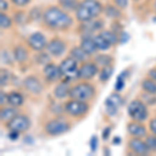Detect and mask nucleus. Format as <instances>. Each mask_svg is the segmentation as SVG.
Returning a JSON list of instances; mask_svg holds the SVG:
<instances>
[{
  "mask_svg": "<svg viewBox=\"0 0 156 156\" xmlns=\"http://www.w3.org/2000/svg\"><path fill=\"white\" fill-rule=\"evenodd\" d=\"M43 20L47 26L53 29H66L72 25V18L56 6L47 9L43 14Z\"/></svg>",
  "mask_w": 156,
  "mask_h": 156,
  "instance_id": "f257e3e1",
  "label": "nucleus"
},
{
  "mask_svg": "<svg viewBox=\"0 0 156 156\" xmlns=\"http://www.w3.org/2000/svg\"><path fill=\"white\" fill-rule=\"evenodd\" d=\"M102 4L97 0H83L76 9V18L81 22L89 21L102 12Z\"/></svg>",
  "mask_w": 156,
  "mask_h": 156,
  "instance_id": "f03ea898",
  "label": "nucleus"
},
{
  "mask_svg": "<svg viewBox=\"0 0 156 156\" xmlns=\"http://www.w3.org/2000/svg\"><path fill=\"white\" fill-rule=\"evenodd\" d=\"M95 95V89L90 83L81 82L71 87L70 90V98L71 99L80 100V101H87L92 99Z\"/></svg>",
  "mask_w": 156,
  "mask_h": 156,
  "instance_id": "7ed1b4c3",
  "label": "nucleus"
},
{
  "mask_svg": "<svg viewBox=\"0 0 156 156\" xmlns=\"http://www.w3.org/2000/svg\"><path fill=\"white\" fill-rule=\"evenodd\" d=\"M77 62H76L74 58H72L71 56L67 57L60 62V72H62V76L69 81L79 78V68H78Z\"/></svg>",
  "mask_w": 156,
  "mask_h": 156,
  "instance_id": "20e7f679",
  "label": "nucleus"
},
{
  "mask_svg": "<svg viewBox=\"0 0 156 156\" xmlns=\"http://www.w3.org/2000/svg\"><path fill=\"white\" fill-rule=\"evenodd\" d=\"M128 115L133 121L143 122L148 117V109L144 102L140 100H133L128 105Z\"/></svg>",
  "mask_w": 156,
  "mask_h": 156,
  "instance_id": "39448f33",
  "label": "nucleus"
},
{
  "mask_svg": "<svg viewBox=\"0 0 156 156\" xmlns=\"http://www.w3.org/2000/svg\"><path fill=\"white\" fill-rule=\"evenodd\" d=\"M70 130V124L65 120L60 119H54L49 121L45 126V131L47 134L51 135V136H57V135H62L64 133L68 132Z\"/></svg>",
  "mask_w": 156,
  "mask_h": 156,
  "instance_id": "423d86ee",
  "label": "nucleus"
},
{
  "mask_svg": "<svg viewBox=\"0 0 156 156\" xmlns=\"http://www.w3.org/2000/svg\"><path fill=\"white\" fill-rule=\"evenodd\" d=\"M65 110L72 117H81L89 112V104L85 101L71 99L65 104Z\"/></svg>",
  "mask_w": 156,
  "mask_h": 156,
  "instance_id": "0eeeda50",
  "label": "nucleus"
},
{
  "mask_svg": "<svg viewBox=\"0 0 156 156\" xmlns=\"http://www.w3.org/2000/svg\"><path fill=\"white\" fill-rule=\"evenodd\" d=\"M6 126L11 131H17L20 133L25 132L30 127V120L24 115H17L9 122H7Z\"/></svg>",
  "mask_w": 156,
  "mask_h": 156,
  "instance_id": "6e6552de",
  "label": "nucleus"
},
{
  "mask_svg": "<svg viewBox=\"0 0 156 156\" xmlns=\"http://www.w3.org/2000/svg\"><path fill=\"white\" fill-rule=\"evenodd\" d=\"M123 98L118 93H114L105 100V112L109 117H114L118 112V109L122 106Z\"/></svg>",
  "mask_w": 156,
  "mask_h": 156,
  "instance_id": "1a4fd4ad",
  "label": "nucleus"
},
{
  "mask_svg": "<svg viewBox=\"0 0 156 156\" xmlns=\"http://www.w3.org/2000/svg\"><path fill=\"white\" fill-rule=\"evenodd\" d=\"M27 44L31 49L36 50V51H42L47 47V40L45 36L41 32H34L30 34L27 39Z\"/></svg>",
  "mask_w": 156,
  "mask_h": 156,
  "instance_id": "9d476101",
  "label": "nucleus"
},
{
  "mask_svg": "<svg viewBox=\"0 0 156 156\" xmlns=\"http://www.w3.org/2000/svg\"><path fill=\"white\" fill-rule=\"evenodd\" d=\"M44 75H45V77L51 82L57 81V80H59L60 77L62 76L59 67L55 66L54 64H51V62H48L47 65H45Z\"/></svg>",
  "mask_w": 156,
  "mask_h": 156,
  "instance_id": "9b49d317",
  "label": "nucleus"
},
{
  "mask_svg": "<svg viewBox=\"0 0 156 156\" xmlns=\"http://www.w3.org/2000/svg\"><path fill=\"white\" fill-rule=\"evenodd\" d=\"M98 73V67L94 62H84L79 68L80 79H90Z\"/></svg>",
  "mask_w": 156,
  "mask_h": 156,
  "instance_id": "f8f14e48",
  "label": "nucleus"
},
{
  "mask_svg": "<svg viewBox=\"0 0 156 156\" xmlns=\"http://www.w3.org/2000/svg\"><path fill=\"white\" fill-rule=\"evenodd\" d=\"M46 49L51 55L54 56H59L66 50V44L59 39H53L47 44Z\"/></svg>",
  "mask_w": 156,
  "mask_h": 156,
  "instance_id": "ddd939ff",
  "label": "nucleus"
},
{
  "mask_svg": "<svg viewBox=\"0 0 156 156\" xmlns=\"http://www.w3.org/2000/svg\"><path fill=\"white\" fill-rule=\"evenodd\" d=\"M24 87L26 89L28 92L32 93V94H40L43 90V85L40 82V80L34 76H28L24 79L23 81Z\"/></svg>",
  "mask_w": 156,
  "mask_h": 156,
  "instance_id": "4468645a",
  "label": "nucleus"
},
{
  "mask_svg": "<svg viewBox=\"0 0 156 156\" xmlns=\"http://www.w3.org/2000/svg\"><path fill=\"white\" fill-rule=\"evenodd\" d=\"M129 148L131 149L133 153L140 154V155H146L150 152V150L148 149L146 143L143 142V140H140V137H134V138H132V140H130Z\"/></svg>",
  "mask_w": 156,
  "mask_h": 156,
  "instance_id": "2eb2a0df",
  "label": "nucleus"
},
{
  "mask_svg": "<svg viewBox=\"0 0 156 156\" xmlns=\"http://www.w3.org/2000/svg\"><path fill=\"white\" fill-rule=\"evenodd\" d=\"M127 130L132 136L134 137H144L147 134V129L143 124H140V122H133L128 124Z\"/></svg>",
  "mask_w": 156,
  "mask_h": 156,
  "instance_id": "dca6fc26",
  "label": "nucleus"
},
{
  "mask_svg": "<svg viewBox=\"0 0 156 156\" xmlns=\"http://www.w3.org/2000/svg\"><path fill=\"white\" fill-rule=\"evenodd\" d=\"M70 90H71V87L69 84V80H67V81H62L56 85L53 94L57 99H64L70 95Z\"/></svg>",
  "mask_w": 156,
  "mask_h": 156,
  "instance_id": "f3484780",
  "label": "nucleus"
},
{
  "mask_svg": "<svg viewBox=\"0 0 156 156\" xmlns=\"http://www.w3.org/2000/svg\"><path fill=\"white\" fill-rule=\"evenodd\" d=\"M102 28V22L100 20H89V21L82 22L80 29L85 34H90L96 30H99Z\"/></svg>",
  "mask_w": 156,
  "mask_h": 156,
  "instance_id": "a211bd4d",
  "label": "nucleus"
},
{
  "mask_svg": "<svg viewBox=\"0 0 156 156\" xmlns=\"http://www.w3.org/2000/svg\"><path fill=\"white\" fill-rule=\"evenodd\" d=\"M24 98L18 92H11L7 94V103L12 107H19L23 104Z\"/></svg>",
  "mask_w": 156,
  "mask_h": 156,
  "instance_id": "6ab92c4d",
  "label": "nucleus"
},
{
  "mask_svg": "<svg viewBox=\"0 0 156 156\" xmlns=\"http://www.w3.org/2000/svg\"><path fill=\"white\" fill-rule=\"evenodd\" d=\"M80 47H81L89 55L93 54L96 50H98L96 47V44H95L94 39H92V37H84L83 39H82Z\"/></svg>",
  "mask_w": 156,
  "mask_h": 156,
  "instance_id": "aec40b11",
  "label": "nucleus"
},
{
  "mask_svg": "<svg viewBox=\"0 0 156 156\" xmlns=\"http://www.w3.org/2000/svg\"><path fill=\"white\" fill-rule=\"evenodd\" d=\"M70 56H71L72 58H74L76 62H84V60L87 58L89 54H87L81 47L76 46V47H74V48H72V50L70 51Z\"/></svg>",
  "mask_w": 156,
  "mask_h": 156,
  "instance_id": "412c9836",
  "label": "nucleus"
},
{
  "mask_svg": "<svg viewBox=\"0 0 156 156\" xmlns=\"http://www.w3.org/2000/svg\"><path fill=\"white\" fill-rule=\"evenodd\" d=\"M17 110L15 109V107H9V108H4V109H1L0 112V118H1L2 122H9L12 118L17 115Z\"/></svg>",
  "mask_w": 156,
  "mask_h": 156,
  "instance_id": "4be33fe9",
  "label": "nucleus"
},
{
  "mask_svg": "<svg viewBox=\"0 0 156 156\" xmlns=\"http://www.w3.org/2000/svg\"><path fill=\"white\" fill-rule=\"evenodd\" d=\"M28 57V53H27L26 49L23 46H17L14 49V58L18 62H24Z\"/></svg>",
  "mask_w": 156,
  "mask_h": 156,
  "instance_id": "5701e85b",
  "label": "nucleus"
},
{
  "mask_svg": "<svg viewBox=\"0 0 156 156\" xmlns=\"http://www.w3.org/2000/svg\"><path fill=\"white\" fill-rule=\"evenodd\" d=\"M58 3L62 9L69 12L76 11L80 4L77 0H58Z\"/></svg>",
  "mask_w": 156,
  "mask_h": 156,
  "instance_id": "b1692460",
  "label": "nucleus"
},
{
  "mask_svg": "<svg viewBox=\"0 0 156 156\" xmlns=\"http://www.w3.org/2000/svg\"><path fill=\"white\" fill-rule=\"evenodd\" d=\"M142 87L146 93H149V94H156V81H154L151 78H147L144 79L142 82Z\"/></svg>",
  "mask_w": 156,
  "mask_h": 156,
  "instance_id": "393cba45",
  "label": "nucleus"
},
{
  "mask_svg": "<svg viewBox=\"0 0 156 156\" xmlns=\"http://www.w3.org/2000/svg\"><path fill=\"white\" fill-rule=\"evenodd\" d=\"M99 34L104 37V40L110 45V46H112V45H115L119 42V37H118L117 34L112 31H109V30H102Z\"/></svg>",
  "mask_w": 156,
  "mask_h": 156,
  "instance_id": "a878e982",
  "label": "nucleus"
},
{
  "mask_svg": "<svg viewBox=\"0 0 156 156\" xmlns=\"http://www.w3.org/2000/svg\"><path fill=\"white\" fill-rule=\"evenodd\" d=\"M95 41V44H96V47L98 50H102V51H104V50H108L110 47V45L108 44V43L105 41L104 37L102 36H100V34H98V36L94 37H93Z\"/></svg>",
  "mask_w": 156,
  "mask_h": 156,
  "instance_id": "bb28decb",
  "label": "nucleus"
},
{
  "mask_svg": "<svg viewBox=\"0 0 156 156\" xmlns=\"http://www.w3.org/2000/svg\"><path fill=\"white\" fill-rule=\"evenodd\" d=\"M95 60H96V62L98 65H100V66L106 67V66H110V64H112V58L107 54H99L96 58H95Z\"/></svg>",
  "mask_w": 156,
  "mask_h": 156,
  "instance_id": "cd10ccee",
  "label": "nucleus"
},
{
  "mask_svg": "<svg viewBox=\"0 0 156 156\" xmlns=\"http://www.w3.org/2000/svg\"><path fill=\"white\" fill-rule=\"evenodd\" d=\"M105 11V14H106V16L110 17V18H119V17H121V12L120 9H118V7L115 6H112L110 5V4H108V5L105 6L104 9Z\"/></svg>",
  "mask_w": 156,
  "mask_h": 156,
  "instance_id": "c85d7f7f",
  "label": "nucleus"
},
{
  "mask_svg": "<svg viewBox=\"0 0 156 156\" xmlns=\"http://www.w3.org/2000/svg\"><path fill=\"white\" fill-rule=\"evenodd\" d=\"M112 71H114V69H112L110 66L103 67V69L101 70L100 75H99L100 80H101V81H107V80L110 78V76H112Z\"/></svg>",
  "mask_w": 156,
  "mask_h": 156,
  "instance_id": "c756f323",
  "label": "nucleus"
},
{
  "mask_svg": "<svg viewBox=\"0 0 156 156\" xmlns=\"http://www.w3.org/2000/svg\"><path fill=\"white\" fill-rule=\"evenodd\" d=\"M11 25H12L11 18H9L6 14H4V12H2L1 14H0V26H1V28L6 29V28H9V27H11Z\"/></svg>",
  "mask_w": 156,
  "mask_h": 156,
  "instance_id": "7c9ffc66",
  "label": "nucleus"
},
{
  "mask_svg": "<svg viewBox=\"0 0 156 156\" xmlns=\"http://www.w3.org/2000/svg\"><path fill=\"white\" fill-rule=\"evenodd\" d=\"M127 75V71H124L122 74H120L119 76L117 78V82H115V89L117 92H120V90H123L124 87V84H125V77Z\"/></svg>",
  "mask_w": 156,
  "mask_h": 156,
  "instance_id": "2f4dec72",
  "label": "nucleus"
},
{
  "mask_svg": "<svg viewBox=\"0 0 156 156\" xmlns=\"http://www.w3.org/2000/svg\"><path fill=\"white\" fill-rule=\"evenodd\" d=\"M146 145H147L148 149L152 152H156V135H151L146 138Z\"/></svg>",
  "mask_w": 156,
  "mask_h": 156,
  "instance_id": "473e14b6",
  "label": "nucleus"
},
{
  "mask_svg": "<svg viewBox=\"0 0 156 156\" xmlns=\"http://www.w3.org/2000/svg\"><path fill=\"white\" fill-rule=\"evenodd\" d=\"M9 77H11V74L9 73V71L6 70H1V74H0V83H1V87L3 85H6L7 82L9 81Z\"/></svg>",
  "mask_w": 156,
  "mask_h": 156,
  "instance_id": "72a5a7b5",
  "label": "nucleus"
},
{
  "mask_svg": "<svg viewBox=\"0 0 156 156\" xmlns=\"http://www.w3.org/2000/svg\"><path fill=\"white\" fill-rule=\"evenodd\" d=\"M26 16H25V12H19L16 14V17H15V20L18 24H22V23H25L26 22Z\"/></svg>",
  "mask_w": 156,
  "mask_h": 156,
  "instance_id": "f704fd0d",
  "label": "nucleus"
},
{
  "mask_svg": "<svg viewBox=\"0 0 156 156\" xmlns=\"http://www.w3.org/2000/svg\"><path fill=\"white\" fill-rule=\"evenodd\" d=\"M97 144H98V140H97V136L96 135H93L92 138H90V150L93 152H95L97 149Z\"/></svg>",
  "mask_w": 156,
  "mask_h": 156,
  "instance_id": "c9c22d12",
  "label": "nucleus"
},
{
  "mask_svg": "<svg viewBox=\"0 0 156 156\" xmlns=\"http://www.w3.org/2000/svg\"><path fill=\"white\" fill-rule=\"evenodd\" d=\"M14 4H16L17 6H25L26 4H28L30 0H11Z\"/></svg>",
  "mask_w": 156,
  "mask_h": 156,
  "instance_id": "e433bc0d",
  "label": "nucleus"
},
{
  "mask_svg": "<svg viewBox=\"0 0 156 156\" xmlns=\"http://www.w3.org/2000/svg\"><path fill=\"white\" fill-rule=\"evenodd\" d=\"M115 4L119 9H126L128 4V0H115Z\"/></svg>",
  "mask_w": 156,
  "mask_h": 156,
  "instance_id": "4c0bfd02",
  "label": "nucleus"
},
{
  "mask_svg": "<svg viewBox=\"0 0 156 156\" xmlns=\"http://www.w3.org/2000/svg\"><path fill=\"white\" fill-rule=\"evenodd\" d=\"M1 62L2 64H7L9 65V62H11V59H9V55H7L6 52H1Z\"/></svg>",
  "mask_w": 156,
  "mask_h": 156,
  "instance_id": "58836bf2",
  "label": "nucleus"
},
{
  "mask_svg": "<svg viewBox=\"0 0 156 156\" xmlns=\"http://www.w3.org/2000/svg\"><path fill=\"white\" fill-rule=\"evenodd\" d=\"M0 96H1V97H0V104L4 105L7 102V95L5 94V93L1 92V93H0Z\"/></svg>",
  "mask_w": 156,
  "mask_h": 156,
  "instance_id": "ea45409f",
  "label": "nucleus"
},
{
  "mask_svg": "<svg viewBox=\"0 0 156 156\" xmlns=\"http://www.w3.org/2000/svg\"><path fill=\"white\" fill-rule=\"evenodd\" d=\"M150 129H151V131H152L153 134L156 135V119L151 120V122H150Z\"/></svg>",
  "mask_w": 156,
  "mask_h": 156,
  "instance_id": "a19ab883",
  "label": "nucleus"
},
{
  "mask_svg": "<svg viewBox=\"0 0 156 156\" xmlns=\"http://www.w3.org/2000/svg\"><path fill=\"white\" fill-rule=\"evenodd\" d=\"M109 133H110V127H106L105 129H103V132H102V137L103 140H106L108 136H109Z\"/></svg>",
  "mask_w": 156,
  "mask_h": 156,
  "instance_id": "79ce46f5",
  "label": "nucleus"
},
{
  "mask_svg": "<svg viewBox=\"0 0 156 156\" xmlns=\"http://www.w3.org/2000/svg\"><path fill=\"white\" fill-rule=\"evenodd\" d=\"M19 134H20V132L11 131V132H9V137L11 138V140H16L17 138L19 137Z\"/></svg>",
  "mask_w": 156,
  "mask_h": 156,
  "instance_id": "37998d69",
  "label": "nucleus"
},
{
  "mask_svg": "<svg viewBox=\"0 0 156 156\" xmlns=\"http://www.w3.org/2000/svg\"><path fill=\"white\" fill-rule=\"evenodd\" d=\"M7 2L5 0H0V9H1V12H4L7 9Z\"/></svg>",
  "mask_w": 156,
  "mask_h": 156,
  "instance_id": "c03bdc74",
  "label": "nucleus"
},
{
  "mask_svg": "<svg viewBox=\"0 0 156 156\" xmlns=\"http://www.w3.org/2000/svg\"><path fill=\"white\" fill-rule=\"evenodd\" d=\"M149 77L151 79H153L154 81H156V69H152L149 71Z\"/></svg>",
  "mask_w": 156,
  "mask_h": 156,
  "instance_id": "a18cd8bd",
  "label": "nucleus"
},
{
  "mask_svg": "<svg viewBox=\"0 0 156 156\" xmlns=\"http://www.w3.org/2000/svg\"><path fill=\"white\" fill-rule=\"evenodd\" d=\"M128 39H129V36H128L127 34H125V32H123L122 36H121L120 42H121V43H125L126 41H128Z\"/></svg>",
  "mask_w": 156,
  "mask_h": 156,
  "instance_id": "49530a36",
  "label": "nucleus"
},
{
  "mask_svg": "<svg viewBox=\"0 0 156 156\" xmlns=\"http://www.w3.org/2000/svg\"><path fill=\"white\" fill-rule=\"evenodd\" d=\"M155 9H156V1H155Z\"/></svg>",
  "mask_w": 156,
  "mask_h": 156,
  "instance_id": "de8ad7c7",
  "label": "nucleus"
},
{
  "mask_svg": "<svg viewBox=\"0 0 156 156\" xmlns=\"http://www.w3.org/2000/svg\"><path fill=\"white\" fill-rule=\"evenodd\" d=\"M135 1H136V0H135Z\"/></svg>",
  "mask_w": 156,
  "mask_h": 156,
  "instance_id": "09e8293b",
  "label": "nucleus"
}]
</instances>
